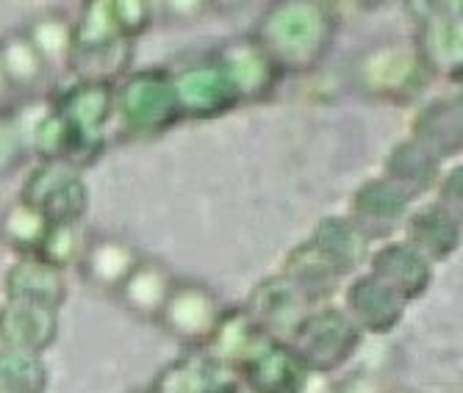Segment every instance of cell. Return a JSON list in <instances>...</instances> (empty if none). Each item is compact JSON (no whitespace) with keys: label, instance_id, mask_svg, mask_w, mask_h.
I'll use <instances>...</instances> for the list:
<instances>
[{"label":"cell","instance_id":"16","mask_svg":"<svg viewBox=\"0 0 463 393\" xmlns=\"http://www.w3.org/2000/svg\"><path fill=\"white\" fill-rule=\"evenodd\" d=\"M413 208V202L394 189L389 181H383L381 174L366 183H361L353 197H350V211L345 213L347 220L369 239H386L402 228L408 211Z\"/></svg>","mask_w":463,"mask_h":393},{"label":"cell","instance_id":"35","mask_svg":"<svg viewBox=\"0 0 463 393\" xmlns=\"http://www.w3.org/2000/svg\"><path fill=\"white\" fill-rule=\"evenodd\" d=\"M433 202H439L441 208L452 211V213H463V166L455 164L452 169L441 172V178L436 183V197Z\"/></svg>","mask_w":463,"mask_h":393},{"label":"cell","instance_id":"41","mask_svg":"<svg viewBox=\"0 0 463 393\" xmlns=\"http://www.w3.org/2000/svg\"><path fill=\"white\" fill-rule=\"evenodd\" d=\"M142 393H150V390H142Z\"/></svg>","mask_w":463,"mask_h":393},{"label":"cell","instance_id":"31","mask_svg":"<svg viewBox=\"0 0 463 393\" xmlns=\"http://www.w3.org/2000/svg\"><path fill=\"white\" fill-rule=\"evenodd\" d=\"M48 382L45 358L0 346V393H48Z\"/></svg>","mask_w":463,"mask_h":393},{"label":"cell","instance_id":"38","mask_svg":"<svg viewBox=\"0 0 463 393\" xmlns=\"http://www.w3.org/2000/svg\"><path fill=\"white\" fill-rule=\"evenodd\" d=\"M12 86H9V80H6V75H4V70H0V111H9L12 106H9V98H12Z\"/></svg>","mask_w":463,"mask_h":393},{"label":"cell","instance_id":"5","mask_svg":"<svg viewBox=\"0 0 463 393\" xmlns=\"http://www.w3.org/2000/svg\"><path fill=\"white\" fill-rule=\"evenodd\" d=\"M53 108L70 134L67 164L80 172L98 164L109 147V127L114 122V86L95 80H72L53 95Z\"/></svg>","mask_w":463,"mask_h":393},{"label":"cell","instance_id":"9","mask_svg":"<svg viewBox=\"0 0 463 393\" xmlns=\"http://www.w3.org/2000/svg\"><path fill=\"white\" fill-rule=\"evenodd\" d=\"M212 56L228 78L239 106L269 100L286 78L252 33H239L222 42L217 51H212Z\"/></svg>","mask_w":463,"mask_h":393},{"label":"cell","instance_id":"13","mask_svg":"<svg viewBox=\"0 0 463 393\" xmlns=\"http://www.w3.org/2000/svg\"><path fill=\"white\" fill-rule=\"evenodd\" d=\"M342 311L355 322V327L364 335L383 338V335H392L402 324L408 302L400 299L381 280H374L369 272H358L345 285Z\"/></svg>","mask_w":463,"mask_h":393},{"label":"cell","instance_id":"25","mask_svg":"<svg viewBox=\"0 0 463 393\" xmlns=\"http://www.w3.org/2000/svg\"><path fill=\"white\" fill-rule=\"evenodd\" d=\"M383 181L400 189L411 202L436 189L441 178V164L411 139H400L383 158Z\"/></svg>","mask_w":463,"mask_h":393},{"label":"cell","instance_id":"37","mask_svg":"<svg viewBox=\"0 0 463 393\" xmlns=\"http://www.w3.org/2000/svg\"><path fill=\"white\" fill-rule=\"evenodd\" d=\"M161 9H164L166 17H186V20H192V17L205 14L208 4H200V0H189V4H164Z\"/></svg>","mask_w":463,"mask_h":393},{"label":"cell","instance_id":"18","mask_svg":"<svg viewBox=\"0 0 463 393\" xmlns=\"http://www.w3.org/2000/svg\"><path fill=\"white\" fill-rule=\"evenodd\" d=\"M400 230H402V241L411 244L419 255L428 257L436 267L449 260L460 249L463 220L430 200L411 208Z\"/></svg>","mask_w":463,"mask_h":393},{"label":"cell","instance_id":"21","mask_svg":"<svg viewBox=\"0 0 463 393\" xmlns=\"http://www.w3.org/2000/svg\"><path fill=\"white\" fill-rule=\"evenodd\" d=\"M59 341V311L36 308L25 302H0V346L42 355Z\"/></svg>","mask_w":463,"mask_h":393},{"label":"cell","instance_id":"10","mask_svg":"<svg viewBox=\"0 0 463 393\" xmlns=\"http://www.w3.org/2000/svg\"><path fill=\"white\" fill-rule=\"evenodd\" d=\"M220 316H222V304L214 288H208L205 283L197 280H175L156 322L181 346L203 349L205 341L212 338Z\"/></svg>","mask_w":463,"mask_h":393},{"label":"cell","instance_id":"3","mask_svg":"<svg viewBox=\"0 0 463 393\" xmlns=\"http://www.w3.org/2000/svg\"><path fill=\"white\" fill-rule=\"evenodd\" d=\"M114 122L128 142H153L184 122L166 67L131 70L114 86Z\"/></svg>","mask_w":463,"mask_h":393},{"label":"cell","instance_id":"30","mask_svg":"<svg viewBox=\"0 0 463 393\" xmlns=\"http://www.w3.org/2000/svg\"><path fill=\"white\" fill-rule=\"evenodd\" d=\"M23 31L36 53L45 59L48 70H67L72 53V20L64 12H42Z\"/></svg>","mask_w":463,"mask_h":393},{"label":"cell","instance_id":"15","mask_svg":"<svg viewBox=\"0 0 463 393\" xmlns=\"http://www.w3.org/2000/svg\"><path fill=\"white\" fill-rule=\"evenodd\" d=\"M311 377L314 374L286 341H269L256 358H250L236 371L233 379L244 393H308Z\"/></svg>","mask_w":463,"mask_h":393},{"label":"cell","instance_id":"40","mask_svg":"<svg viewBox=\"0 0 463 393\" xmlns=\"http://www.w3.org/2000/svg\"><path fill=\"white\" fill-rule=\"evenodd\" d=\"M386 393H413V390H405V388H400V385H392Z\"/></svg>","mask_w":463,"mask_h":393},{"label":"cell","instance_id":"11","mask_svg":"<svg viewBox=\"0 0 463 393\" xmlns=\"http://www.w3.org/2000/svg\"><path fill=\"white\" fill-rule=\"evenodd\" d=\"M170 75L175 86L181 119L189 122L220 119L239 106L228 78L222 75L212 53H205L178 70H170Z\"/></svg>","mask_w":463,"mask_h":393},{"label":"cell","instance_id":"36","mask_svg":"<svg viewBox=\"0 0 463 393\" xmlns=\"http://www.w3.org/2000/svg\"><path fill=\"white\" fill-rule=\"evenodd\" d=\"M392 385L383 382V379H374L369 374H358V377H350L345 382L335 385L330 393H386Z\"/></svg>","mask_w":463,"mask_h":393},{"label":"cell","instance_id":"6","mask_svg":"<svg viewBox=\"0 0 463 393\" xmlns=\"http://www.w3.org/2000/svg\"><path fill=\"white\" fill-rule=\"evenodd\" d=\"M364 332L342 311V304H319L314 308L286 341L306 369L317 374H333L350 363L364 346Z\"/></svg>","mask_w":463,"mask_h":393},{"label":"cell","instance_id":"23","mask_svg":"<svg viewBox=\"0 0 463 393\" xmlns=\"http://www.w3.org/2000/svg\"><path fill=\"white\" fill-rule=\"evenodd\" d=\"M175 275L173 269L161 264L156 257H145L134 267V272L125 277V283L114 291V296L119 299V304L128 313H134L137 319L145 322H156L166 296H170L173 285H175Z\"/></svg>","mask_w":463,"mask_h":393},{"label":"cell","instance_id":"32","mask_svg":"<svg viewBox=\"0 0 463 393\" xmlns=\"http://www.w3.org/2000/svg\"><path fill=\"white\" fill-rule=\"evenodd\" d=\"M83 244H87V239H83L80 225H51L36 257H42L45 264H51L59 272H67L80 260Z\"/></svg>","mask_w":463,"mask_h":393},{"label":"cell","instance_id":"24","mask_svg":"<svg viewBox=\"0 0 463 393\" xmlns=\"http://www.w3.org/2000/svg\"><path fill=\"white\" fill-rule=\"evenodd\" d=\"M280 275L288 277L317 304H325L335 291L342 288V283H347V277L333 267V260L308 239L288 249V255L280 264Z\"/></svg>","mask_w":463,"mask_h":393},{"label":"cell","instance_id":"20","mask_svg":"<svg viewBox=\"0 0 463 393\" xmlns=\"http://www.w3.org/2000/svg\"><path fill=\"white\" fill-rule=\"evenodd\" d=\"M4 299L36 304V308L61 311L67 302V280L64 272L53 269L42 257H14L0 280Z\"/></svg>","mask_w":463,"mask_h":393},{"label":"cell","instance_id":"1","mask_svg":"<svg viewBox=\"0 0 463 393\" xmlns=\"http://www.w3.org/2000/svg\"><path fill=\"white\" fill-rule=\"evenodd\" d=\"M283 75H311L327 59L339 14L325 0H278L250 31Z\"/></svg>","mask_w":463,"mask_h":393},{"label":"cell","instance_id":"12","mask_svg":"<svg viewBox=\"0 0 463 393\" xmlns=\"http://www.w3.org/2000/svg\"><path fill=\"white\" fill-rule=\"evenodd\" d=\"M241 308L269 338L288 341L291 332L298 330V324L314 308H319V304L314 299H308L288 277H283L278 272V275H269L261 283L252 285Z\"/></svg>","mask_w":463,"mask_h":393},{"label":"cell","instance_id":"4","mask_svg":"<svg viewBox=\"0 0 463 393\" xmlns=\"http://www.w3.org/2000/svg\"><path fill=\"white\" fill-rule=\"evenodd\" d=\"M137 42L125 39L109 12V0H87L72 20V53L67 70L72 80L117 86L131 72Z\"/></svg>","mask_w":463,"mask_h":393},{"label":"cell","instance_id":"29","mask_svg":"<svg viewBox=\"0 0 463 393\" xmlns=\"http://www.w3.org/2000/svg\"><path fill=\"white\" fill-rule=\"evenodd\" d=\"M51 230V222L36 208L14 200L4 213H0V244H4L14 257H33L42 249Z\"/></svg>","mask_w":463,"mask_h":393},{"label":"cell","instance_id":"39","mask_svg":"<svg viewBox=\"0 0 463 393\" xmlns=\"http://www.w3.org/2000/svg\"><path fill=\"white\" fill-rule=\"evenodd\" d=\"M212 393H244V388H241V385H239V382H236V379L231 377V379H225L222 385H217V388H214Z\"/></svg>","mask_w":463,"mask_h":393},{"label":"cell","instance_id":"34","mask_svg":"<svg viewBox=\"0 0 463 393\" xmlns=\"http://www.w3.org/2000/svg\"><path fill=\"white\" fill-rule=\"evenodd\" d=\"M28 155V145L9 111H0V178L12 174Z\"/></svg>","mask_w":463,"mask_h":393},{"label":"cell","instance_id":"17","mask_svg":"<svg viewBox=\"0 0 463 393\" xmlns=\"http://www.w3.org/2000/svg\"><path fill=\"white\" fill-rule=\"evenodd\" d=\"M269 341H275V338H269L256 322H252V316L241 308V304H236V308H222V316H220L212 338H208L203 346V355L214 366H220L225 374L236 377V371L250 358H256Z\"/></svg>","mask_w":463,"mask_h":393},{"label":"cell","instance_id":"14","mask_svg":"<svg viewBox=\"0 0 463 393\" xmlns=\"http://www.w3.org/2000/svg\"><path fill=\"white\" fill-rule=\"evenodd\" d=\"M366 272L392 288L408 304L422 299L433 285V264L402 239H389L369 252Z\"/></svg>","mask_w":463,"mask_h":393},{"label":"cell","instance_id":"26","mask_svg":"<svg viewBox=\"0 0 463 393\" xmlns=\"http://www.w3.org/2000/svg\"><path fill=\"white\" fill-rule=\"evenodd\" d=\"M308 241H314L347 280L366 267L369 252H372V241L347 220V216H325V220L314 225Z\"/></svg>","mask_w":463,"mask_h":393},{"label":"cell","instance_id":"33","mask_svg":"<svg viewBox=\"0 0 463 393\" xmlns=\"http://www.w3.org/2000/svg\"><path fill=\"white\" fill-rule=\"evenodd\" d=\"M109 12L117 31L131 42L145 36L156 20V4L150 0H109Z\"/></svg>","mask_w":463,"mask_h":393},{"label":"cell","instance_id":"28","mask_svg":"<svg viewBox=\"0 0 463 393\" xmlns=\"http://www.w3.org/2000/svg\"><path fill=\"white\" fill-rule=\"evenodd\" d=\"M0 70L14 92H28L48 78V64L36 53L23 28L0 36Z\"/></svg>","mask_w":463,"mask_h":393},{"label":"cell","instance_id":"2","mask_svg":"<svg viewBox=\"0 0 463 393\" xmlns=\"http://www.w3.org/2000/svg\"><path fill=\"white\" fill-rule=\"evenodd\" d=\"M355 92L372 103L411 106L422 100L436 80L411 36L381 39L358 51L350 64Z\"/></svg>","mask_w":463,"mask_h":393},{"label":"cell","instance_id":"22","mask_svg":"<svg viewBox=\"0 0 463 393\" xmlns=\"http://www.w3.org/2000/svg\"><path fill=\"white\" fill-rule=\"evenodd\" d=\"M139 260H142V252L131 241L103 233L83 244L78 267H80L83 280L90 285L114 294L125 283V277L134 272Z\"/></svg>","mask_w":463,"mask_h":393},{"label":"cell","instance_id":"19","mask_svg":"<svg viewBox=\"0 0 463 393\" xmlns=\"http://www.w3.org/2000/svg\"><path fill=\"white\" fill-rule=\"evenodd\" d=\"M411 142L428 150L439 164L452 161L463 150V100L460 95H441L428 100L413 114Z\"/></svg>","mask_w":463,"mask_h":393},{"label":"cell","instance_id":"7","mask_svg":"<svg viewBox=\"0 0 463 393\" xmlns=\"http://www.w3.org/2000/svg\"><path fill=\"white\" fill-rule=\"evenodd\" d=\"M17 200L36 208L51 225H80L90 211V186L83 172L67 161H36Z\"/></svg>","mask_w":463,"mask_h":393},{"label":"cell","instance_id":"27","mask_svg":"<svg viewBox=\"0 0 463 393\" xmlns=\"http://www.w3.org/2000/svg\"><path fill=\"white\" fill-rule=\"evenodd\" d=\"M231 379L220 366H214L203 355V349H186L173 363H166L153 385L147 388L150 393H212L217 385Z\"/></svg>","mask_w":463,"mask_h":393},{"label":"cell","instance_id":"8","mask_svg":"<svg viewBox=\"0 0 463 393\" xmlns=\"http://www.w3.org/2000/svg\"><path fill=\"white\" fill-rule=\"evenodd\" d=\"M408 9L416 20V33L411 39L433 78L458 83L463 70V4L428 0V4H408Z\"/></svg>","mask_w":463,"mask_h":393}]
</instances>
